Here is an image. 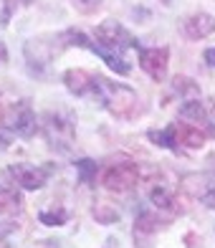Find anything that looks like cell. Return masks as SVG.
Here are the masks:
<instances>
[{
  "label": "cell",
  "mask_w": 215,
  "mask_h": 248,
  "mask_svg": "<svg viewBox=\"0 0 215 248\" xmlns=\"http://www.w3.org/2000/svg\"><path fill=\"white\" fill-rule=\"evenodd\" d=\"M94 36H96L99 46L111 48V51H117V53H124L127 48H139L137 46V38H134L122 23H117V20H104V23H99Z\"/></svg>",
  "instance_id": "cell-4"
},
{
  "label": "cell",
  "mask_w": 215,
  "mask_h": 248,
  "mask_svg": "<svg viewBox=\"0 0 215 248\" xmlns=\"http://www.w3.org/2000/svg\"><path fill=\"white\" fill-rule=\"evenodd\" d=\"M139 183V167L134 162H119L101 172V185L109 193H127Z\"/></svg>",
  "instance_id": "cell-5"
},
{
  "label": "cell",
  "mask_w": 215,
  "mask_h": 248,
  "mask_svg": "<svg viewBox=\"0 0 215 248\" xmlns=\"http://www.w3.org/2000/svg\"><path fill=\"white\" fill-rule=\"evenodd\" d=\"M167 63H169V48H139V66L152 81H162L167 76Z\"/></svg>",
  "instance_id": "cell-8"
},
{
  "label": "cell",
  "mask_w": 215,
  "mask_h": 248,
  "mask_svg": "<svg viewBox=\"0 0 215 248\" xmlns=\"http://www.w3.org/2000/svg\"><path fill=\"white\" fill-rule=\"evenodd\" d=\"M0 248H13V246H10V241L5 238V235H3V233H0Z\"/></svg>",
  "instance_id": "cell-27"
},
{
  "label": "cell",
  "mask_w": 215,
  "mask_h": 248,
  "mask_svg": "<svg viewBox=\"0 0 215 248\" xmlns=\"http://www.w3.org/2000/svg\"><path fill=\"white\" fill-rule=\"evenodd\" d=\"M180 117H183L185 122H190V124H198V127L208 129V134H210V137H215V129L210 127L208 111H205V107H202L200 101H195V99H187L185 104L180 107Z\"/></svg>",
  "instance_id": "cell-12"
},
{
  "label": "cell",
  "mask_w": 215,
  "mask_h": 248,
  "mask_svg": "<svg viewBox=\"0 0 215 248\" xmlns=\"http://www.w3.org/2000/svg\"><path fill=\"white\" fill-rule=\"evenodd\" d=\"M147 137H150V142H154V144H160V147H165V150H175L177 152V137H175V124H169L167 129H150L147 132Z\"/></svg>",
  "instance_id": "cell-17"
},
{
  "label": "cell",
  "mask_w": 215,
  "mask_h": 248,
  "mask_svg": "<svg viewBox=\"0 0 215 248\" xmlns=\"http://www.w3.org/2000/svg\"><path fill=\"white\" fill-rule=\"evenodd\" d=\"M0 127L15 132L18 137H33L38 124L31 104L23 99V101H13V104H0Z\"/></svg>",
  "instance_id": "cell-3"
},
{
  "label": "cell",
  "mask_w": 215,
  "mask_h": 248,
  "mask_svg": "<svg viewBox=\"0 0 215 248\" xmlns=\"http://www.w3.org/2000/svg\"><path fill=\"white\" fill-rule=\"evenodd\" d=\"M76 170H78V183H94V177H96V162L94 160H78L76 162Z\"/></svg>",
  "instance_id": "cell-21"
},
{
  "label": "cell",
  "mask_w": 215,
  "mask_h": 248,
  "mask_svg": "<svg viewBox=\"0 0 215 248\" xmlns=\"http://www.w3.org/2000/svg\"><path fill=\"white\" fill-rule=\"evenodd\" d=\"M175 137H177V147L200 150L210 134H208V129L198 127V124H175Z\"/></svg>",
  "instance_id": "cell-11"
},
{
  "label": "cell",
  "mask_w": 215,
  "mask_h": 248,
  "mask_svg": "<svg viewBox=\"0 0 215 248\" xmlns=\"http://www.w3.org/2000/svg\"><path fill=\"white\" fill-rule=\"evenodd\" d=\"M172 89H175V94H183V96H198L200 94V86L187 76H175Z\"/></svg>",
  "instance_id": "cell-19"
},
{
  "label": "cell",
  "mask_w": 215,
  "mask_h": 248,
  "mask_svg": "<svg viewBox=\"0 0 215 248\" xmlns=\"http://www.w3.org/2000/svg\"><path fill=\"white\" fill-rule=\"evenodd\" d=\"M43 134L51 147L61 150V152H69L71 144H74V124L71 119H66L61 114H46L43 117Z\"/></svg>",
  "instance_id": "cell-6"
},
{
  "label": "cell",
  "mask_w": 215,
  "mask_h": 248,
  "mask_svg": "<svg viewBox=\"0 0 215 248\" xmlns=\"http://www.w3.org/2000/svg\"><path fill=\"white\" fill-rule=\"evenodd\" d=\"M8 61V51H5V46L0 43V63H5Z\"/></svg>",
  "instance_id": "cell-26"
},
{
  "label": "cell",
  "mask_w": 215,
  "mask_h": 248,
  "mask_svg": "<svg viewBox=\"0 0 215 248\" xmlns=\"http://www.w3.org/2000/svg\"><path fill=\"white\" fill-rule=\"evenodd\" d=\"M167 223H169V218H160L157 213L144 210L137 218V223H134V228H137V233H154L157 228H165Z\"/></svg>",
  "instance_id": "cell-16"
},
{
  "label": "cell",
  "mask_w": 215,
  "mask_h": 248,
  "mask_svg": "<svg viewBox=\"0 0 215 248\" xmlns=\"http://www.w3.org/2000/svg\"><path fill=\"white\" fill-rule=\"evenodd\" d=\"M92 51L109 66L111 71H117L119 76H129V74H132V66H129V61L124 59L122 53L111 51V48H104V46H99V43H92Z\"/></svg>",
  "instance_id": "cell-13"
},
{
  "label": "cell",
  "mask_w": 215,
  "mask_h": 248,
  "mask_svg": "<svg viewBox=\"0 0 215 248\" xmlns=\"http://www.w3.org/2000/svg\"><path fill=\"white\" fill-rule=\"evenodd\" d=\"M180 28H183L185 38L190 41H202L215 33V18L208 16V13H192L187 18H183V23H180Z\"/></svg>",
  "instance_id": "cell-9"
},
{
  "label": "cell",
  "mask_w": 215,
  "mask_h": 248,
  "mask_svg": "<svg viewBox=\"0 0 215 248\" xmlns=\"http://www.w3.org/2000/svg\"><path fill=\"white\" fill-rule=\"evenodd\" d=\"M200 202H202L205 208H215V183L205 190V193L200 195Z\"/></svg>",
  "instance_id": "cell-23"
},
{
  "label": "cell",
  "mask_w": 215,
  "mask_h": 248,
  "mask_svg": "<svg viewBox=\"0 0 215 248\" xmlns=\"http://www.w3.org/2000/svg\"><path fill=\"white\" fill-rule=\"evenodd\" d=\"M20 213V195L13 187H0V218Z\"/></svg>",
  "instance_id": "cell-14"
},
{
  "label": "cell",
  "mask_w": 215,
  "mask_h": 248,
  "mask_svg": "<svg viewBox=\"0 0 215 248\" xmlns=\"http://www.w3.org/2000/svg\"><path fill=\"white\" fill-rule=\"evenodd\" d=\"M150 200H152V205L157 210H167V208H172L175 205V195H172V187H167V185H152L150 187Z\"/></svg>",
  "instance_id": "cell-15"
},
{
  "label": "cell",
  "mask_w": 215,
  "mask_h": 248,
  "mask_svg": "<svg viewBox=\"0 0 215 248\" xmlns=\"http://www.w3.org/2000/svg\"><path fill=\"white\" fill-rule=\"evenodd\" d=\"M15 8V0H5V8H3V16H0V26H8L10 23V13Z\"/></svg>",
  "instance_id": "cell-24"
},
{
  "label": "cell",
  "mask_w": 215,
  "mask_h": 248,
  "mask_svg": "<svg viewBox=\"0 0 215 248\" xmlns=\"http://www.w3.org/2000/svg\"><path fill=\"white\" fill-rule=\"evenodd\" d=\"M94 81L96 74H89L84 69H69L63 74V84L76 96H94Z\"/></svg>",
  "instance_id": "cell-10"
},
{
  "label": "cell",
  "mask_w": 215,
  "mask_h": 248,
  "mask_svg": "<svg viewBox=\"0 0 215 248\" xmlns=\"http://www.w3.org/2000/svg\"><path fill=\"white\" fill-rule=\"evenodd\" d=\"M5 147H8V140H5V137H0V150H5Z\"/></svg>",
  "instance_id": "cell-28"
},
{
  "label": "cell",
  "mask_w": 215,
  "mask_h": 248,
  "mask_svg": "<svg viewBox=\"0 0 215 248\" xmlns=\"http://www.w3.org/2000/svg\"><path fill=\"white\" fill-rule=\"evenodd\" d=\"M8 172L15 180V185L26 187V190H41L48 183L53 167L51 165H10Z\"/></svg>",
  "instance_id": "cell-7"
},
{
  "label": "cell",
  "mask_w": 215,
  "mask_h": 248,
  "mask_svg": "<svg viewBox=\"0 0 215 248\" xmlns=\"http://www.w3.org/2000/svg\"><path fill=\"white\" fill-rule=\"evenodd\" d=\"M205 63L215 69V48H208V51H205Z\"/></svg>",
  "instance_id": "cell-25"
},
{
  "label": "cell",
  "mask_w": 215,
  "mask_h": 248,
  "mask_svg": "<svg viewBox=\"0 0 215 248\" xmlns=\"http://www.w3.org/2000/svg\"><path fill=\"white\" fill-rule=\"evenodd\" d=\"M92 213H94V218H96L99 223H104V225L117 223V220H119V210H117L114 205H111V202H104V200L96 202Z\"/></svg>",
  "instance_id": "cell-18"
},
{
  "label": "cell",
  "mask_w": 215,
  "mask_h": 248,
  "mask_svg": "<svg viewBox=\"0 0 215 248\" xmlns=\"http://www.w3.org/2000/svg\"><path fill=\"white\" fill-rule=\"evenodd\" d=\"M94 99H99L109 114H114L117 119H134L139 114V96L132 86L117 84L109 78L96 74L94 81Z\"/></svg>",
  "instance_id": "cell-2"
},
{
  "label": "cell",
  "mask_w": 215,
  "mask_h": 248,
  "mask_svg": "<svg viewBox=\"0 0 215 248\" xmlns=\"http://www.w3.org/2000/svg\"><path fill=\"white\" fill-rule=\"evenodd\" d=\"M99 5H101V0H74V8L78 10V13H84V16L96 13Z\"/></svg>",
  "instance_id": "cell-22"
},
{
  "label": "cell",
  "mask_w": 215,
  "mask_h": 248,
  "mask_svg": "<svg viewBox=\"0 0 215 248\" xmlns=\"http://www.w3.org/2000/svg\"><path fill=\"white\" fill-rule=\"evenodd\" d=\"M69 46H78V48H92L89 41L81 31H63V33H46V36L31 38L26 43V61L33 71H41L43 66H48L56 56H61Z\"/></svg>",
  "instance_id": "cell-1"
},
{
  "label": "cell",
  "mask_w": 215,
  "mask_h": 248,
  "mask_svg": "<svg viewBox=\"0 0 215 248\" xmlns=\"http://www.w3.org/2000/svg\"><path fill=\"white\" fill-rule=\"evenodd\" d=\"M38 220L43 223V225H63L66 220H69V210H63V208H59V210H41L38 213Z\"/></svg>",
  "instance_id": "cell-20"
}]
</instances>
